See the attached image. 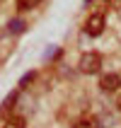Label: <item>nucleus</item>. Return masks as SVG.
Returning <instances> with one entry per match:
<instances>
[{
    "label": "nucleus",
    "mask_w": 121,
    "mask_h": 128,
    "mask_svg": "<svg viewBox=\"0 0 121 128\" xmlns=\"http://www.w3.org/2000/svg\"><path fill=\"white\" fill-rule=\"evenodd\" d=\"M78 68H80V72H85V75H97V72L102 70V56L97 51H87V53H82Z\"/></svg>",
    "instance_id": "obj_1"
},
{
    "label": "nucleus",
    "mask_w": 121,
    "mask_h": 128,
    "mask_svg": "<svg viewBox=\"0 0 121 128\" xmlns=\"http://www.w3.org/2000/svg\"><path fill=\"white\" fill-rule=\"evenodd\" d=\"M104 24H107L104 14L102 12H92L87 17V22H85V34L87 36H99L102 32H104Z\"/></svg>",
    "instance_id": "obj_2"
},
{
    "label": "nucleus",
    "mask_w": 121,
    "mask_h": 128,
    "mask_svg": "<svg viewBox=\"0 0 121 128\" xmlns=\"http://www.w3.org/2000/svg\"><path fill=\"white\" fill-rule=\"evenodd\" d=\"M99 87L104 90V92H116V90L121 87V78L116 75V72H107V75H102Z\"/></svg>",
    "instance_id": "obj_3"
},
{
    "label": "nucleus",
    "mask_w": 121,
    "mask_h": 128,
    "mask_svg": "<svg viewBox=\"0 0 121 128\" xmlns=\"http://www.w3.org/2000/svg\"><path fill=\"white\" fill-rule=\"evenodd\" d=\"M20 92H22V90H20V87H17V90H15V92H10V94H7V99L3 102V106H0V116H5L7 111H10V109L15 106V99H17V97H20Z\"/></svg>",
    "instance_id": "obj_4"
},
{
    "label": "nucleus",
    "mask_w": 121,
    "mask_h": 128,
    "mask_svg": "<svg viewBox=\"0 0 121 128\" xmlns=\"http://www.w3.org/2000/svg\"><path fill=\"white\" fill-rule=\"evenodd\" d=\"M3 128H27V123H24L22 116H10V118L3 123Z\"/></svg>",
    "instance_id": "obj_5"
},
{
    "label": "nucleus",
    "mask_w": 121,
    "mask_h": 128,
    "mask_svg": "<svg viewBox=\"0 0 121 128\" xmlns=\"http://www.w3.org/2000/svg\"><path fill=\"white\" fill-rule=\"evenodd\" d=\"M39 2H41V0H17V10H20V12H29V10L39 7Z\"/></svg>",
    "instance_id": "obj_6"
},
{
    "label": "nucleus",
    "mask_w": 121,
    "mask_h": 128,
    "mask_svg": "<svg viewBox=\"0 0 121 128\" xmlns=\"http://www.w3.org/2000/svg\"><path fill=\"white\" fill-rule=\"evenodd\" d=\"M73 128H97V123H94L92 118H80V121L73 123Z\"/></svg>",
    "instance_id": "obj_7"
},
{
    "label": "nucleus",
    "mask_w": 121,
    "mask_h": 128,
    "mask_svg": "<svg viewBox=\"0 0 121 128\" xmlns=\"http://www.w3.org/2000/svg\"><path fill=\"white\" fill-rule=\"evenodd\" d=\"M32 80H34V72H27V75L22 78V82H20V90H24V87H27L29 82H32Z\"/></svg>",
    "instance_id": "obj_8"
},
{
    "label": "nucleus",
    "mask_w": 121,
    "mask_h": 128,
    "mask_svg": "<svg viewBox=\"0 0 121 128\" xmlns=\"http://www.w3.org/2000/svg\"><path fill=\"white\" fill-rule=\"evenodd\" d=\"M22 29H24V22H10V32H12V34H15V32H22Z\"/></svg>",
    "instance_id": "obj_9"
},
{
    "label": "nucleus",
    "mask_w": 121,
    "mask_h": 128,
    "mask_svg": "<svg viewBox=\"0 0 121 128\" xmlns=\"http://www.w3.org/2000/svg\"><path fill=\"white\" fill-rule=\"evenodd\" d=\"M119 111H121V99H119Z\"/></svg>",
    "instance_id": "obj_10"
}]
</instances>
